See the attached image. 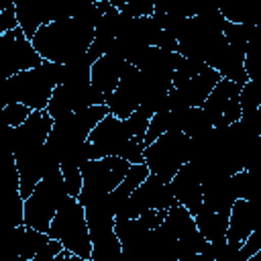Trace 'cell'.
I'll return each mask as SVG.
<instances>
[{"label":"cell","instance_id":"6da1fadb","mask_svg":"<svg viewBox=\"0 0 261 261\" xmlns=\"http://www.w3.org/2000/svg\"><path fill=\"white\" fill-rule=\"evenodd\" d=\"M94 37V27L77 18H63L41 24L31 41L43 59L65 63L84 55L90 49Z\"/></svg>","mask_w":261,"mask_h":261},{"label":"cell","instance_id":"7a4b0ae2","mask_svg":"<svg viewBox=\"0 0 261 261\" xmlns=\"http://www.w3.org/2000/svg\"><path fill=\"white\" fill-rule=\"evenodd\" d=\"M59 65L57 61L43 59L37 67L16 71L4 80L2 96L4 104L22 102L31 110H45L55 86H59Z\"/></svg>","mask_w":261,"mask_h":261},{"label":"cell","instance_id":"3957f363","mask_svg":"<svg viewBox=\"0 0 261 261\" xmlns=\"http://www.w3.org/2000/svg\"><path fill=\"white\" fill-rule=\"evenodd\" d=\"M49 234L61 241L63 247L69 249L80 261H92V237L86 218V208L75 196H69L61 204V208L51 220Z\"/></svg>","mask_w":261,"mask_h":261},{"label":"cell","instance_id":"277c9868","mask_svg":"<svg viewBox=\"0 0 261 261\" xmlns=\"http://www.w3.org/2000/svg\"><path fill=\"white\" fill-rule=\"evenodd\" d=\"M69 198L61 167L49 171L33 190L29 198H24V224L37 230L49 232L51 220L61 208V204Z\"/></svg>","mask_w":261,"mask_h":261},{"label":"cell","instance_id":"5b68a950","mask_svg":"<svg viewBox=\"0 0 261 261\" xmlns=\"http://www.w3.org/2000/svg\"><path fill=\"white\" fill-rule=\"evenodd\" d=\"M106 114H110V108L106 104H96V106H88L77 112H71L63 118H57L47 137V149L59 161L67 149L84 145L90 139V133L94 130V126Z\"/></svg>","mask_w":261,"mask_h":261},{"label":"cell","instance_id":"8992f818","mask_svg":"<svg viewBox=\"0 0 261 261\" xmlns=\"http://www.w3.org/2000/svg\"><path fill=\"white\" fill-rule=\"evenodd\" d=\"M190 147L192 137L181 130H167L145 147V163L151 173L171 181L179 167L190 161Z\"/></svg>","mask_w":261,"mask_h":261},{"label":"cell","instance_id":"52a82bcc","mask_svg":"<svg viewBox=\"0 0 261 261\" xmlns=\"http://www.w3.org/2000/svg\"><path fill=\"white\" fill-rule=\"evenodd\" d=\"M55 118L47 110H33L20 126H8V143L16 165L29 163L45 151L47 137L53 128Z\"/></svg>","mask_w":261,"mask_h":261},{"label":"cell","instance_id":"ba28073f","mask_svg":"<svg viewBox=\"0 0 261 261\" xmlns=\"http://www.w3.org/2000/svg\"><path fill=\"white\" fill-rule=\"evenodd\" d=\"M130 165H133L130 161H126L124 157H118V155H106V157H98V159H88L82 165L84 188H82L77 200L90 198V196L110 194L126 177Z\"/></svg>","mask_w":261,"mask_h":261},{"label":"cell","instance_id":"9c48e42d","mask_svg":"<svg viewBox=\"0 0 261 261\" xmlns=\"http://www.w3.org/2000/svg\"><path fill=\"white\" fill-rule=\"evenodd\" d=\"M41 61V53L35 49L31 37L20 27L0 35V69L4 77L14 75L16 71L37 67Z\"/></svg>","mask_w":261,"mask_h":261},{"label":"cell","instance_id":"30bf717a","mask_svg":"<svg viewBox=\"0 0 261 261\" xmlns=\"http://www.w3.org/2000/svg\"><path fill=\"white\" fill-rule=\"evenodd\" d=\"M130 137L133 135L128 133L122 118H116L114 114H106L94 126V130L90 133V139L86 141L88 159H98V157H106V155L122 157Z\"/></svg>","mask_w":261,"mask_h":261},{"label":"cell","instance_id":"8fae6325","mask_svg":"<svg viewBox=\"0 0 261 261\" xmlns=\"http://www.w3.org/2000/svg\"><path fill=\"white\" fill-rule=\"evenodd\" d=\"M96 104H106V94L100 92L94 84H86V86L59 84V86H55L45 110L57 120L71 112H77L82 108L96 106Z\"/></svg>","mask_w":261,"mask_h":261},{"label":"cell","instance_id":"7c38bea8","mask_svg":"<svg viewBox=\"0 0 261 261\" xmlns=\"http://www.w3.org/2000/svg\"><path fill=\"white\" fill-rule=\"evenodd\" d=\"M143 102V75L141 69L130 63L124 61L122 73H120V82L118 86L106 94V106L110 108V114H114L116 118H128Z\"/></svg>","mask_w":261,"mask_h":261},{"label":"cell","instance_id":"4fadbf2b","mask_svg":"<svg viewBox=\"0 0 261 261\" xmlns=\"http://www.w3.org/2000/svg\"><path fill=\"white\" fill-rule=\"evenodd\" d=\"M16 228V257L20 261H55L65 249L61 241L53 239L49 232L37 230L33 226L20 224Z\"/></svg>","mask_w":261,"mask_h":261},{"label":"cell","instance_id":"5bb4252c","mask_svg":"<svg viewBox=\"0 0 261 261\" xmlns=\"http://www.w3.org/2000/svg\"><path fill=\"white\" fill-rule=\"evenodd\" d=\"M171 190L175 194V200L184 204L194 216L202 210L204 206V194H202V175L198 167L188 161L179 167V171L171 177Z\"/></svg>","mask_w":261,"mask_h":261},{"label":"cell","instance_id":"9a60e30c","mask_svg":"<svg viewBox=\"0 0 261 261\" xmlns=\"http://www.w3.org/2000/svg\"><path fill=\"white\" fill-rule=\"evenodd\" d=\"M257 224H259V218H257L255 204L251 200L237 198L230 210V218H228V230H226L228 247L239 251L245 239L253 232V228H257Z\"/></svg>","mask_w":261,"mask_h":261},{"label":"cell","instance_id":"2e32d148","mask_svg":"<svg viewBox=\"0 0 261 261\" xmlns=\"http://www.w3.org/2000/svg\"><path fill=\"white\" fill-rule=\"evenodd\" d=\"M122 67H124V59H118V57H114L110 53L102 55L100 59H96L92 63V84L100 92L110 94L120 82Z\"/></svg>","mask_w":261,"mask_h":261},{"label":"cell","instance_id":"e0dca14e","mask_svg":"<svg viewBox=\"0 0 261 261\" xmlns=\"http://www.w3.org/2000/svg\"><path fill=\"white\" fill-rule=\"evenodd\" d=\"M196 224L200 228V232L204 234V239L208 243L220 245V243H228L226 241V230H228V218L230 212H214L202 206V210L194 216Z\"/></svg>","mask_w":261,"mask_h":261},{"label":"cell","instance_id":"ac0fdd59","mask_svg":"<svg viewBox=\"0 0 261 261\" xmlns=\"http://www.w3.org/2000/svg\"><path fill=\"white\" fill-rule=\"evenodd\" d=\"M241 88H243L241 84H237V82H232V80H228V77H222V80L214 86V90L210 92V96H208L206 102L202 104L204 110L212 116L214 124L218 122V118L222 116V112L226 110V106H228L234 98H239Z\"/></svg>","mask_w":261,"mask_h":261},{"label":"cell","instance_id":"d6986e66","mask_svg":"<svg viewBox=\"0 0 261 261\" xmlns=\"http://www.w3.org/2000/svg\"><path fill=\"white\" fill-rule=\"evenodd\" d=\"M16 8V18L20 29L33 39L41 24L47 22L45 14V0H12Z\"/></svg>","mask_w":261,"mask_h":261},{"label":"cell","instance_id":"ffe728a7","mask_svg":"<svg viewBox=\"0 0 261 261\" xmlns=\"http://www.w3.org/2000/svg\"><path fill=\"white\" fill-rule=\"evenodd\" d=\"M92 57L88 51L71 61H65L59 65V84H77L86 86L92 84Z\"/></svg>","mask_w":261,"mask_h":261},{"label":"cell","instance_id":"44dd1931","mask_svg":"<svg viewBox=\"0 0 261 261\" xmlns=\"http://www.w3.org/2000/svg\"><path fill=\"white\" fill-rule=\"evenodd\" d=\"M167 130H175V124H173V112L171 110H161V112H155L151 116V122H149V128H147V135H145V147L149 143H153L157 137H161L163 133Z\"/></svg>","mask_w":261,"mask_h":261},{"label":"cell","instance_id":"7402d4cb","mask_svg":"<svg viewBox=\"0 0 261 261\" xmlns=\"http://www.w3.org/2000/svg\"><path fill=\"white\" fill-rule=\"evenodd\" d=\"M239 102H241L243 114L255 112L261 106V82L259 80H247L243 84V88H241Z\"/></svg>","mask_w":261,"mask_h":261},{"label":"cell","instance_id":"603a6c76","mask_svg":"<svg viewBox=\"0 0 261 261\" xmlns=\"http://www.w3.org/2000/svg\"><path fill=\"white\" fill-rule=\"evenodd\" d=\"M31 112L33 110L22 102H8L2 106V118L6 126H20L31 116Z\"/></svg>","mask_w":261,"mask_h":261},{"label":"cell","instance_id":"cb8c5ba5","mask_svg":"<svg viewBox=\"0 0 261 261\" xmlns=\"http://www.w3.org/2000/svg\"><path fill=\"white\" fill-rule=\"evenodd\" d=\"M149 122H151V114H149L143 106H139V108H137L128 118H124V124H126L128 133H130L133 137L143 139V141H145V135H147Z\"/></svg>","mask_w":261,"mask_h":261},{"label":"cell","instance_id":"d4e9b609","mask_svg":"<svg viewBox=\"0 0 261 261\" xmlns=\"http://www.w3.org/2000/svg\"><path fill=\"white\" fill-rule=\"evenodd\" d=\"M61 167V173H63V179H65V186H67V192L69 196H80L82 188H84V177H82V167L80 165H59Z\"/></svg>","mask_w":261,"mask_h":261},{"label":"cell","instance_id":"484cf974","mask_svg":"<svg viewBox=\"0 0 261 261\" xmlns=\"http://www.w3.org/2000/svg\"><path fill=\"white\" fill-rule=\"evenodd\" d=\"M18 18H16V8L12 0H0V35L12 29H18Z\"/></svg>","mask_w":261,"mask_h":261},{"label":"cell","instance_id":"4316f807","mask_svg":"<svg viewBox=\"0 0 261 261\" xmlns=\"http://www.w3.org/2000/svg\"><path fill=\"white\" fill-rule=\"evenodd\" d=\"M257 251H261V224L257 228H253V232L245 239V243L239 249V257H241V261H249Z\"/></svg>","mask_w":261,"mask_h":261},{"label":"cell","instance_id":"83f0119b","mask_svg":"<svg viewBox=\"0 0 261 261\" xmlns=\"http://www.w3.org/2000/svg\"><path fill=\"white\" fill-rule=\"evenodd\" d=\"M120 10L128 16H149L155 12V0H128Z\"/></svg>","mask_w":261,"mask_h":261},{"label":"cell","instance_id":"f1b7e54d","mask_svg":"<svg viewBox=\"0 0 261 261\" xmlns=\"http://www.w3.org/2000/svg\"><path fill=\"white\" fill-rule=\"evenodd\" d=\"M110 2H112V4L116 6V8H122V6H124V4L128 2V0H110Z\"/></svg>","mask_w":261,"mask_h":261},{"label":"cell","instance_id":"f546056e","mask_svg":"<svg viewBox=\"0 0 261 261\" xmlns=\"http://www.w3.org/2000/svg\"><path fill=\"white\" fill-rule=\"evenodd\" d=\"M86 2H92L94 4V2H100V0H86Z\"/></svg>","mask_w":261,"mask_h":261}]
</instances>
